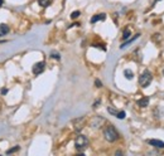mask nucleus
Returning a JSON list of instances; mask_svg holds the SVG:
<instances>
[{
	"mask_svg": "<svg viewBox=\"0 0 164 156\" xmlns=\"http://www.w3.org/2000/svg\"><path fill=\"white\" fill-rule=\"evenodd\" d=\"M106 19V15L105 14H97V15H93L91 18V23H96L99 20H105Z\"/></svg>",
	"mask_w": 164,
	"mask_h": 156,
	"instance_id": "obj_9",
	"label": "nucleus"
},
{
	"mask_svg": "<svg viewBox=\"0 0 164 156\" xmlns=\"http://www.w3.org/2000/svg\"><path fill=\"white\" fill-rule=\"evenodd\" d=\"M105 122L104 119H101V117H95V119L91 121V126L92 127H100V123Z\"/></svg>",
	"mask_w": 164,
	"mask_h": 156,
	"instance_id": "obj_6",
	"label": "nucleus"
},
{
	"mask_svg": "<svg viewBox=\"0 0 164 156\" xmlns=\"http://www.w3.org/2000/svg\"><path fill=\"white\" fill-rule=\"evenodd\" d=\"M80 14H81L80 11H73L72 14H71V18H72V19H77V18L80 17Z\"/></svg>",
	"mask_w": 164,
	"mask_h": 156,
	"instance_id": "obj_14",
	"label": "nucleus"
},
{
	"mask_svg": "<svg viewBox=\"0 0 164 156\" xmlns=\"http://www.w3.org/2000/svg\"><path fill=\"white\" fill-rule=\"evenodd\" d=\"M95 83H96V86H97V87H101V86H102L101 81H99V80H96V82H95Z\"/></svg>",
	"mask_w": 164,
	"mask_h": 156,
	"instance_id": "obj_18",
	"label": "nucleus"
},
{
	"mask_svg": "<svg viewBox=\"0 0 164 156\" xmlns=\"http://www.w3.org/2000/svg\"><path fill=\"white\" fill-rule=\"evenodd\" d=\"M6 92H8V89H6V88H3V89H2V95H5Z\"/></svg>",
	"mask_w": 164,
	"mask_h": 156,
	"instance_id": "obj_19",
	"label": "nucleus"
},
{
	"mask_svg": "<svg viewBox=\"0 0 164 156\" xmlns=\"http://www.w3.org/2000/svg\"><path fill=\"white\" fill-rule=\"evenodd\" d=\"M138 106H140V107H146V106H149V97H143V98H140V99L138 101Z\"/></svg>",
	"mask_w": 164,
	"mask_h": 156,
	"instance_id": "obj_8",
	"label": "nucleus"
},
{
	"mask_svg": "<svg viewBox=\"0 0 164 156\" xmlns=\"http://www.w3.org/2000/svg\"><path fill=\"white\" fill-rule=\"evenodd\" d=\"M19 150V146H17V147H14V149H10V150H8V154H11V152H15V151H18Z\"/></svg>",
	"mask_w": 164,
	"mask_h": 156,
	"instance_id": "obj_17",
	"label": "nucleus"
},
{
	"mask_svg": "<svg viewBox=\"0 0 164 156\" xmlns=\"http://www.w3.org/2000/svg\"><path fill=\"white\" fill-rule=\"evenodd\" d=\"M9 27L6 24H0V37H4V35H6L8 33H9Z\"/></svg>",
	"mask_w": 164,
	"mask_h": 156,
	"instance_id": "obj_7",
	"label": "nucleus"
},
{
	"mask_svg": "<svg viewBox=\"0 0 164 156\" xmlns=\"http://www.w3.org/2000/svg\"><path fill=\"white\" fill-rule=\"evenodd\" d=\"M107 111L110 112V113H113V115H115V116H116V113H117V111H116V110H114V108H111V107H109V108H107Z\"/></svg>",
	"mask_w": 164,
	"mask_h": 156,
	"instance_id": "obj_16",
	"label": "nucleus"
},
{
	"mask_svg": "<svg viewBox=\"0 0 164 156\" xmlns=\"http://www.w3.org/2000/svg\"><path fill=\"white\" fill-rule=\"evenodd\" d=\"M152 80H153L152 73H150L149 71H144V72L141 73V76L139 77V84H140L143 88H145V87H148V86L150 84Z\"/></svg>",
	"mask_w": 164,
	"mask_h": 156,
	"instance_id": "obj_2",
	"label": "nucleus"
},
{
	"mask_svg": "<svg viewBox=\"0 0 164 156\" xmlns=\"http://www.w3.org/2000/svg\"><path fill=\"white\" fill-rule=\"evenodd\" d=\"M163 76H164V69H163Z\"/></svg>",
	"mask_w": 164,
	"mask_h": 156,
	"instance_id": "obj_21",
	"label": "nucleus"
},
{
	"mask_svg": "<svg viewBox=\"0 0 164 156\" xmlns=\"http://www.w3.org/2000/svg\"><path fill=\"white\" fill-rule=\"evenodd\" d=\"M44 68H46V63L44 62H38V63H35L34 64V66H33V73L34 74H40V73H42L43 71H44Z\"/></svg>",
	"mask_w": 164,
	"mask_h": 156,
	"instance_id": "obj_4",
	"label": "nucleus"
},
{
	"mask_svg": "<svg viewBox=\"0 0 164 156\" xmlns=\"http://www.w3.org/2000/svg\"><path fill=\"white\" fill-rule=\"evenodd\" d=\"M51 57H52V58H56V59H59V58H61L57 52H52V53H51Z\"/></svg>",
	"mask_w": 164,
	"mask_h": 156,
	"instance_id": "obj_15",
	"label": "nucleus"
},
{
	"mask_svg": "<svg viewBox=\"0 0 164 156\" xmlns=\"http://www.w3.org/2000/svg\"><path fill=\"white\" fill-rule=\"evenodd\" d=\"M75 146L78 151H82V150H85L87 146H88V140L86 136L84 135H80L77 136V138L75 140Z\"/></svg>",
	"mask_w": 164,
	"mask_h": 156,
	"instance_id": "obj_3",
	"label": "nucleus"
},
{
	"mask_svg": "<svg viewBox=\"0 0 164 156\" xmlns=\"http://www.w3.org/2000/svg\"><path fill=\"white\" fill-rule=\"evenodd\" d=\"M3 5V0H0V6H2Z\"/></svg>",
	"mask_w": 164,
	"mask_h": 156,
	"instance_id": "obj_20",
	"label": "nucleus"
},
{
	"mask_svg": "<svg viewBox=\"0 0 164 156\" xmlns=\"http://www.w3.org/2000/svg\"><path fill=\"white\" fill-rule=\"evenodd\" d=\"M104 136H105V138H106L109 142H114V141H116V140L119 138L117 131L115 130V127L111 126V125H109V126L104 130Z\"/></svg>",
	"mask_w": 164,
	"mask_h": 156,
	"instance_id": "obj_1",
	"label": "nucleus"
},
{
	"mask_svg": "<svg viewBox=\"0 0 164 156\" xmlns=\"http://www.w3.org/2000/svg\"><path fill=\"white\" fill-rule=\"evenodd\" d=\"M148 144L152 145L157 149H164V142L160 141V140H155V138H152V140H148Z\"/></svg>",
	"mask_w": 164,
	"mask_h": 156,
	"instance_id": "obj_5",
	"label": "nucleus"
},
{
	"mask_svg": "<svg viewBox=\"0 0 164 156\" xmlns=\"http://www.w3.org/2000/svg\"><path fill=\"white\" fill-rule=\"evenodd\" d=\"M124 76H125V78H128V80H133V77H134V74H133V72L130 69H125L124 71Z\"/></svg>",
	"mask_w": 164,
	"mask_h": 156,
	"instance_id": "obj_11",
	"label": "nucleus"
},
{
	"mask_svg": "<svg viewBox=\"0 0 164 156\" xmlns=\"http://www.w3.org/2000/svg\"><path fill=\"white\" fill-rule=\"evenodd\" d=\"M38 3H39L40 6L47 8V6H49V5L53 3V0H38Z\"/></svg>",
	"mask_w": 164,
	"mask_h": 156,
	"instance_id": "obj_10",
	"label": "nucleus"
},
{
	"mask_svg": "<svg viewBox=\"0 0 164 156\" xmlns=\"http://www.w3.org/2000/svg\"><path fill=\"white\" fill-rule=\"evenodd\" d=\"M129 37H130V30L129 29H126V30H124V34H122V39H129Z\"/></svg>",
	"mask_w": 164,
	"mask_h": 156,
	"instance_id": "obj_12",
	"label": "nucleus"
},
{
	"mask_svg": "<svg viewBox=\"0 0 164 156\" xmlns=\"http://www.w3.org/2000/svg\"><path fill=\"white\" fill-rule=\"evenodd\" d=\"M116 117H117V119H120V120L125 119V112H124V111H120V112H117V113H116Z\"/></svg>",
	"mask_w": 164,
	"mask_h": 156,
	"instance_id": "obj_13",
	"label": "nucleus"
}]
</instances>
